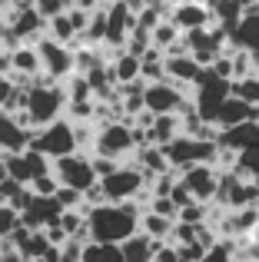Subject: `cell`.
<instances>
[{"instance_id":"3","label":"cell","mask_w":259,"mask_h":262,"mask_svg":"<svg viewBox=\"0 0 259 262\" xmlns=\"http://www.w3.org/2000/svg\"><path fill=\"white\" fill-rule=\"evenodd\" d=\"M30 146L37 149V153H44L47 160H63V156L80 153L77 149V129H73V123L67 120V116L47 123V126H37Z\"/></svg>"},{"instance_id":"36","label":"cell","mask_w":259,"mask_h":262,"mask_svg":"<svg viewBox=\"0 0 259 262\" xmlns=\"http://www.w3.org/2000/svg\"><path fill=\"white\" fill-rule=\"evenodd\" d=\"M10 4H17V0H0V10H7Z\"/></svg>"},{"instance_id":"33","label":"cell","mask_w":259,"mask_h":262,"mask_svg":"<svg viewBox=\"0 0 259 262\" xmlns=\"http://www.w3.org/2000/svg\"><path fill=\"white\" fill-rule=\"evenodd\" d=\"M20 189H24V186H20L17 179H10V176H7V179H0V203H10V199L17 196Z\"/></svg>"},{"instance_id":"26","label":"cell","mask_w":259,"mask_h":262,"mask_svg":"<svg viewBox=\"0 0 259 262\" xmlns=\"http://www.w3.org/2000/svg\"><path fill=\"white\" fill-rule=\"evenodd\" d=\"M20 226H24V223H20V212L13 209V206L0 203V239H10Z\"/></svg>"},{"instance_id":"18","label":"cell","mask_w":259,"mask_h":262,"mask_svg":"<svg viewBox=\"0 0 259 262\" xmlns=\"http://www.w3.org/2000/svg\"><path fill=\"white\" fill-rule=\"evenodd\" d=\"M173 229H176V219L156 216L153 209H143V216H140V232H146L149 239H156V243H169V239H173Z\"/></svg>"},{"instance_id":"10","label":"cell","mask_w":259,"mask_h":262,"mask_svg":"<svg viewBox=\"0 0 259 262\" xmlns=\"http://www.w3.org/2000/svg\"><path fill=\"white\" fill-rule=\"evenodd\" d=\"M40 50V60H44V73L53 80H70L73 73H77V60H73V47H63L57 43V40L44 37L37 43Z\"/></svg>"},{"instance_id":"37","label":"cell","mask_w":259,"mask_h":262,"mask_svg":"<svg viewBox=\"0 0 259 262\" xmlns=\"http://www.w3.org/2000/svg\"><path fill=\"white\" fill-rule=\"evenodd\" d=\"M4 27H7V20H4V13H0V33H4Z\"/></svg>"},{"instance_id":"27","label":"cell","mask_w":259,"mask_h":262,"mask_svg":"<svg viewBox=\"0 0 259 262\" xmlns=\"http://www.w3.org/2000/svg\"><path fill=\"white\" fill-rule=\"evenodd\" d=\"M203 262H236V243L233 239H220V243L206 252Z\"/></svg>"},{"instance_id":"14","label":"cell","mask_w":259,"mask_h":262,"mask_svg":"<svg viewBox=\"0 0 259 262\" xmlns=\"http://www.w3.org/2000/svg\"><path fill=\"white\" fill-rule=\"evenodd\" d=\"M30 140H33V129H27L13 113H4V110H0V149H4L7 156L24 153V149L30 146Z\"/></svg>"},{"instance_id":"25","label":"cell","mask_w":259,"mask_h":262,"mask_svg":"<svg viewBox=\"0 0 259 262\" xmlns=\"http://www.w3.org/2000/svg\"><path fill=\"white\" fill-rule=\"evenodd\" d=\"M70 7H73V0H33V10H37L47 24H50L53 17H63Z\"/></svg>"},{"instance_id":"8","label":"cell","mask_w":259,"mask_h":262,"mask_svg":"<svg viewBox=\"0 0 259 262\" xmlns=\"http://www.w3.org/2000/svg\"><path fill=\"white\" fill-rule=\"evenodd\" d=\"M53 173V160H47L44 153H37L33 146H27L24 153H10L7 156V176L17 179L20 186H30L33 179Z\"/></svg>"},{"instance_id":"19","label":"cell","mask_w":259,"mask_h":262,"mask_svg":"<svg viewBox=\"0 0 259 262\" xmlns=\"http://www.w3.org/2000/svg\"><path fill=\"white\" fill-rule=\"evenodd\" d=\"M123 256H126V262H153L156 259V249H160V243L156 239H149L146 232H136V236H130L123 246Z\"/></svg>"},{"instance_id":"2","label":"cell","mask_w":259,"mask_h":262,"mask_svg":"<svg viewBox=\"0 0 259 262\" xmlns=\"http://www.w3.org/2000/svg\"><path fill=\"white\" fill-rule=\"evenodd\" d=\"M67 106H70L67 86L57 83L53 77L40 73V77L30 83V93H27V113H30L33 126H47V123L60 120Z\"/></svg>"},{"instance_id":"4","label":"cell","mask_w":259,"mask_h":262,"mask_svg":"<svg viewBox=\"0 0 259 262\" xmlns=\"http://www.w3.org/2000/svg\"><path fill=\"white\" fill-rule=\"evenodd\" d=\"M53 176L60 179L63 189H77L83 196L100 183L97 169H93V156H87V153H73V156H63V160H53Z\"/></svg>"},{"instance_id":"16","label":"cell","mask_w":259,"mask_h":262,"mask_svg":"<svg viewBox=\"0 0 259 262\" xmlns=\"http://www.w3.org/2000/svg\"><path fill=\"white\" fill-rule=\"evenodd\" d=\"M110 73H113V80H117V86L136 83V80H143L140 77L143 73V60L133 57V53H126V50H120L117 57L110 60Z\"/></svg>"},{"instance_id":"15","label":"cell","mask_w":259,"mask_h":262,"mask_svg":"<svg viewBox=\"0 0 259 262\" xmlns=\"http://www.w3.org/2000/svg\"><path fill=\"white\" fill-rule=\"evenodd\" d=\"M253 113H256L253 103L240 100V96H229V100L223 103L220 116H216V126H220V129H233V126H240V123H249Z\"/></svg>"},{"instance_id":"13","label":"cell","mask_w":259,"mask_h":262,"mask_svg":"<svg viewBox=\"0 0 259 262\" xmlns=\"http://www.w3.org/2000/svg\"><path fill=\"white\" fill-rule=\"evenodd\" d=\"M63 206H60L57 196L44 199V196H33V203L24 209V216H20V223L27 226V229H47V226L60 223V216H63Z\"/></svg>"},{"instance_id":"21","label":"cell","mask_w":259,"mask_h":262,"mask_svg":"<svg viewBox=\"0 0 259 262\" xmlns=\"http://www.w3.org/2000/svg\"><path fill=\"white\" fill-rule=\"evenodd\" d=\"M83 262H126V256L117 243H87Z\"/></svg>"},{"instance_id":"12","label":"cell","mask_w":259,"mask_h":262,"mask_svg":"<svg viewBox=\"0 0 259 262\" xmlns=\"http://www.w3.org/2000/svg\"><path fill=\"white\" fill-rule=\"evenodd\" d=\"M169 20L180 27L183 33L193 30H206L209 24H216L209 4H183V0H173V10H169Z\"/></svg>"},{"instance_id":"9","label":"cell","mask_w":259,"mask_h":262,"mask_svg":"<svg viewBox=\"0 0 259 262\" xmlns=\"http://www.w3.org/2000/svg\"><path fill=\"white\" fill-rule=\"evenodd\" d=\"M136 30V10L123 0H106V47L123 50L130 33Z\"/></svg>"},{"instance_id":"23","label":"cell","mask_w":259,"mask_h":262,"mask_svg":"<svg viewBox=\"0 0 259 262\" xmlns=\"http://www.w3.org/2000/svg\"><path fill=\"white\" fill-rule=\"evenodd\" d=\"M233 173H240L243 179H249V183H259V146H249V149H243V153L236 156Z\"/></svg>"},{"instance_id":"40","label":"cell","mask_w":259,"mask_h":262,"mask_svg":"<svg viewBox=\"0 0 259 262\" xmlns=\"http://www.w3.org/2000/svg\"><path fill=\"white\" fill-rule=\"evenodd\" d=\"M180 262H183V259H180Z\"/></svg>"},{"instance_id":"38","label":"cell","mask_w":259,"mask_h":262,"mask_svg":"<svg viewBox=\"0 0 259 262\" xmlns=\"http://www.w3.org/2000/svg\"><path fill=\"white\" fill-rule=\"evenodd\" d=\"M243 4H259V0H243Z\"/></svg>"},{"instance_id":"39","label":"cell","mask_w":259,"mask_h":262,"mask_svg":"<svg viewBox=\"0 0 259 262\" xmlns=\"http://www.w3.org/2000/svg\"><path fill=\"white\" fill-rule=\"evenodd\" d=\"M253 262H259V249H256V259H253Z\"/></svg>"},{"instance_id":"29","label":"cell","mask_w":259,"mask_h":262,"mask_svg":"<svg viewBox=\"0 0 259 262\" xmlns=\"http://www.w3.org/2000/svg\"><path fill=\"white\" fill-rule=\"evenodd\" d=\"M176 223H186V226H206V203H193L186 209H180V219Z\"/></svg>"},{"instance_id":"17","label":"cell","mask_w":259,"mask_h":262,"mask_svg":"<svg viewBox=\"0 0 259 262\" xmlns=\"http://www.w3.org/2000/svg\"><path fill=\"white\" fill-rule=\"evenodd\" d=\"M176 136H183V120H180V113L156 116L153 126H149V146H166V143H173Z\"/></svg>"},{"instance_id":"6","label":"cell","mask_w":259,"mask_h":262,"mask_svg":"<svg viewBox=\"0 0 259 262\" xmlns=\"http://www.w3.org/2000/svg\"><path fill=\"white\" fill-rule=\"evenodd\" d=\"M136 149V136H133V126L123 120H113L106 123V126L97 129V149H93V156H106V160H123Z\"/></svg>"},{"instance_id":"5","label":"cell","mask_w":259,"mask_h":262,"mask_svg":"<svg viewBox=\"0 0 259 262\" xmlns=\"http://www.w3.org/2000/svg\"><path fill=\"white\" fill-rule=\"evenodd\" d=\"M146 183H149V176L143 173L136 163H123L113 176L100 179V186H103V192H106V203H133V199L146 189Z\"/></svg>"},{"instance_id":"22","label":"cell","mask_w":259,"mask_h":262,"mask_svg":"<svg viewBox=\"0 0 259 262\" xmlns=\"http://www.w3.org/2000/svg\"><path fill=\"white\" fill-rule=\"evenodd\" d=\"M180 40H183V30L173 24V20H163V24L153 30V47H156V50H163V53H169Z\"/></svg>"},{"instance_id":"32","label":"cell","mask_w":259,"mask_h":262,"mask_svg":"<svg viewBox=\"0 0 259 262\" xmlns=\"http://www.w3.org/2000/svg\"><path fill=\"white\" fill-rule=\"evenodd\" d=\"M153 262H180V246L160 243V249H156V259H153Z\"/></svg>"},{"instance_id":"24","label":"cell","mask_w":259,"mask_h":262,"mask_svg":"<svg viewBox=\"0 0 259 262\" xmlns=\"http://www.w3.org/2000/svg\"><path fill=\"white\" fill-rule=\"evenodd\" d=\"M126 53H133V57H146V50H153V33L149 30H143V27H136L133 33H130V40H126V47H123Z\"/></svg>"},{"instance_id":"1","label":"cell","mask_w":259,"mask_h":262,"mask_svg":"<svg viewBox=\"0 0 259 262\" xmlns=\"http://www.w3.org/2000/svg\"><path fill=\"white\" fill-rule=\"evenodd\" d=\"M140 216H143V209L136 203L93 206V209H87L90 243H117V246H123L130 236L140 232Z\"/></svg>"},{"instance_id":"30","label":"cell","mask_w":259,"mask_h":262,"mask_svg":"<svg viewBox=\"0 0 259 262\" xmlns=\"http://www.w3.org/2000/svg\"><path fill=\"white\" fill-rule=\"evenodd\" d=\"M149 209L156 212V216H166V219H180V209H176V203L169 196H153L149 199Z\"/></svg>"},{"instance_id":"20","label":"cell","mask_w":259,"mask_h":262,"mask_svg":"<svg viewBox=\"0 0 259 262\" xmlns=\"http://www.w3.org/2000/svg\"><path fill=\"white\" fill-rule=\"evenodd\" d=\"M47 37L57 40V43H63V47L77 43L80 33H77V27H73V20H70V10H67L63 17H53L50 24H47Z\"/></svg>"},{"instance_id":"28","label":"cell","mask_w":259,"mask_h":262,"mask_svg":"<svg viewBox=\"0 0 259 262\" xmlns=\"http://www.w3.org/2000/svg\"><path fill=\"white\" fill-rule=\"evenodd\" d=\"M30 192H33V196L50 199V196H57V192H60V179L53 176V173H47V176H40V179H33V183H30Z\"/></svg>"},{"instance_id":"34","label":"cell","mask_w":259,"mask_h":262,"mask_svg":"<svg viewBox=\"0 0 259 262\" xmlns=\"http://www.w3.org/2000/svg\"><path fill=\"white\" fill-rule=\"evenodd\" d=\"M0 262H27L20 252H7V256H0Z\"/></svg>"},{"instance_id":"35","label":"cell","mask_w":259,"mask_h":262,"mask_svg":"<svg viewBox=\"0 0 259 262\" xmlns=\"http://www.w3.org/2000/svg\"><path fill=\"white\" fill-rule=\"evenodd\" d=\"M123 4H130V7H133V10H136V13H140V10H143V0H123Z\"/></svg>"},{"instance_id":"7","label":"cell","mask_w":259,"mask_h":262,"mask_svg":"<svg viewBox=\"0 0 259 262\" xmlns=\"http://www.w3.org/2000/svg\"><path fill=\"white\" fill-rule=\"evenodd\" d=\"M143 100H146V110L153 116H166V113H183V110L189 106L186 100V90L169 83V80H160V83H146V93H143Z\"/></svg>"},{"instance_id":"11","label":"cell","mask_w":259,"mask_h":262,"mask_svg":"<svg viewBox=\"0 0 259 262\" xmlns=\"http://www.w3.org/2000/svg\"><path fill=\"white\" fill-rule=\"evenodd\" d=\"M220 176H223V173H220L216 166H209V163H203V166H193V169H186V173H180L183 186L193 192L196 203H209V199L220 196Z\"/></svg>"},{"instance_id":"31","label":"cell","mask_w":259,"mask_h":262,"mask_svg":"<svg viewBox=\"0 0 259 262\" xmlns=\"http://www.w3.org/2000/svg\"><path fill=\"white\" fill-rule=\"evenodd\" d=\"M120 166H123V163H117V160H106V156H93V169H97V176H100V179L113 176Z\"/></svg>"}]
</instances>
